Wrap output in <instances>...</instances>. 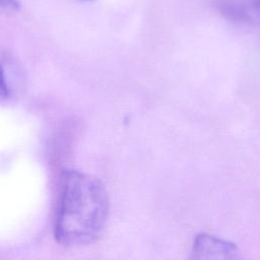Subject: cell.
<instances>
[{
  "label": "cell",
  "mask_w": 260,
  "mask_h": 260,
  "mask_svg": "<svg viewBox=\"0 0 260 260\" xmlns=\"http://www.w3.org/2000/svg\"><path fill=\"white\" fill-rule=\"evenodd\" d=\"M237 246L208 234H199L194 240L192 257L195 259H232L237 256Z\"/></svg>",
  "instance_id": "2"
},
{
  "label": "cell",
  "mask_w": 260,
  "mask_h": 260,
  "mask_svg": "<svg viewBox=\"0 0 260 260\" xmlns=\"http://www.w3.org/2000/svg\"><path fill=\"white\" fill-rule=\"evenodd\" d=\"M85 1H90V0H85Z\"/></svg>",
  "instance_id": "7"
},
{
  "label": "cell",
  "mask_w": 260,
  "mask_h": 260,
  "mask_svg": "<svg viewBox=\"0 0 260 260\" xmlns=\"http://www.w3.org/2000/svg\"><path fill=\"white\" fill-rule=\"evenodd\" d=\"M20 8L18 0H0V12H14Z\"/></svg>",
  "instance_id": "4"
},
{
  "label": "cell",
  "mask_w": 260,
  "mask_h": 260,
  "mask_svg": "<svg viewBox=\"0 0 260 260\" xmlns=\"http://www.w3.org/2000/svg\"><path fill=\"white\" fill-rule=\"evenodd\" d=\"M109 213V195L99 179L75 170L63 172L54 224V237L60 245L80 247L95 242Z\"/></svg>",
  "instance_id": "1"
},
{
  "label": "cell",
  "mask_w": 260,
  "mask_h": 260,
  "mask_svg": "<svg viewBox=\"0 0 260 260\" xmlns=\"http://www.w3.org/2000/svg\"><path fill=\"white\" fill-rule=\"evenodd\" d=\"M8 95H9V88H8L2 67L0 66V100L6 99Z\"/></svg>",
  "instance_id": "5"
},
{
  "label": "cell",
  "mask_w": 260,
  "mask_h": 260,
  "mask_svg": "<svg viewBox=\"0 0 260 260\" xmlns=\"http://www.w3.org/2000/svg\"><path fill=\"white\" fill-rule=\"evenodd\" d=\"M250 4L256 15L260 17V0H250Z\"/></svg>",
  "instance_id": "6"
},
{
  "label": "cell",
  "mask_w": 260,
  "mask_h": 260,
  "mask_svg": "<svg viewBox=\"0 0 260 260\" xmlns=\"http://www.w3.org/2000/svg\"><path fill=\"white\" fill-rule=\"evenodd\" d=\"M213 7L219 15L236 23H256L259 18L251 4L241 0H214Z\"/></svg>",
  "instance_id": "3"
}]
</instances>
